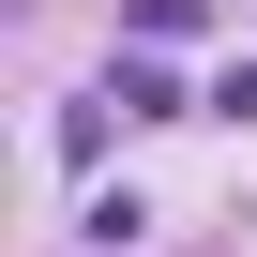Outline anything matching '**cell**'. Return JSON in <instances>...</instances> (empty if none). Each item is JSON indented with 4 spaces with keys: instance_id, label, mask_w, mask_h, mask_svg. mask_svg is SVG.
<instances>
[{
    "instance_id": "6da1fadb",
    "label": "cell",
    "mask_w": 257,
    "mask_h": 257,
    "mask_svg": "<svg viewBox=\"0 0 257 257\" xmlns=\"http://www.w3.org/2000/svg\"><path fill=\"white\" fill-rule=\"evenodd\" d=\"M106 106H121V121H182V76H167V61H121Z\"/></svg>"
}]
</instances>
